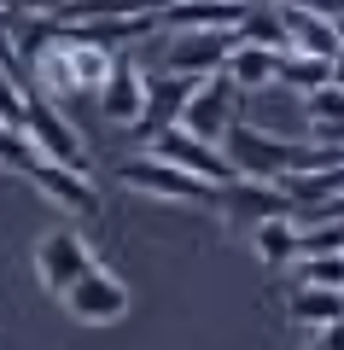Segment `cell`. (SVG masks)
Wrapping results in <instances>:
<instances>
[{
    "label": "cell",
    "mask_w": 344,
    "mask_h": 350,
    "mask_svg": "<svg viewBox=\"0 0 344 350\" xmlns=\"http://www.w3.org/2000/svg\"><path fill=\"white\" fill-rule=\"evenodd\" d=\"M111 64H117V47H105V41H82V36H70V29H59V36L41 47V59H36V88L53 94V100L99 94V82L111 76Z\"/></svg>",
    "instance_id": "obj_1"
},
{
    "label": "cell",
    "mask_w": 344,
    "mask_h": 350,
    "mask_svg": "<svg viewBox=\"0 0 344 350\" xmlns=\"http://www.w3.org/2000/svg\"><path fill=\"white\" fill-rule=\"evenodd\" d=\"M222 146H228V158H234L239 175H251V181H286V175L297 170V158H304L309 140L274 135V129H257V123H246V117H234V129L222 135Z\"/></svg>",
    "instance_id": "obj_2"
},
{
    "label": "cell",
    "mask_w": 344,
    "mask_h": 350,
    "mask_svg": "<svg viewBox=\"0 0 344 350\" xmlns=\"http://www.w3.org/2000/svg\"><path fill=\"white\" fill-rule=\"evenodd\" d=\"M123 187L146 193V199H170V204H216V181H198V175L175 170L170 158H158V152H135V158H123Z\"/></svg>",
    "instance_id": "obj_3"
},
{
    "label": "cell",
    "mask_w": 344,
    "mask_h": 350,
    "mask_svg": "<svg viewBox=\"0 0 344 350\" xmlns=\"http://www.w3.org/2000/svg\"><path fill=\"white\" fill-rule=\"evenodd\" d=\"M146 152L170 158L175 170L198 175V181H216V187L239 181V170H234V158H228V146H222V140L193 135V129H181V123H175V129H163V135H152V140H146Z\"/></svg>",
    "instance_id": "obj_4"
},
{
    "label": "cell",
    "mask_w": 344,
    "mask_h": 350,
    "mask_svg": "<svg viewBox=\"0 0 344 350\" xmlns=\"http://www.w3.org/2000/svg\"><path fill=\"white\" fill-rule=\"evenodd\" d=\"M24 135L36 140V152H47V158H59V163H70V170H82V175H88V140L76 135L70 123H64V111L53 105V94H41V88H29Z\"/></svg>",
    "instance_id": "obj_5"
},
{
    "label": "cell",
    "mask_w": 344,
    "mask_h": 350,
    "mask_svg": "<svg viewBox=\"0 0 344 350\" xmlns=\"http://www.w3.org/2000/svg\"><path fill=\"white\" fill-rule=\"evenodd\" d=\"M94 269H99V262H94V251H88V239L76 234V228H59V234H47L36 245V275H41V286L59 292V298L82 275H94Z\"/></svg>",
    "instance_id": "obj_6"
},
{
    "label": "cell",
    "mask_w": 344,
    "mask_h": 350,
    "mask_svg": "<svg viewBox=\"0 0 344 350\" xmlns=\"http://www.w3.org/2000/svg\"><path fill=\"white\" fill-rule=\"evenodd\" d=\"M234 117H239V82L222 70V76H204V82L193 88L181 129H193V135H204V140H222L234 129Z\"/></svg>",
    "instance_id": "obj_7"
},
{
    "label": "cell",
    "mask_w": 344,
    "mask_h": 350,
    "mask_svg": "<svg viewBox=\"0 0 344 350\" xmlns=\"http://www.w3.org/2000/svg\"><path fill=\"white\" fill-rule=\"evenodd\" d=\"M29 181H36V187L47 193L59 211L82 216V222H94V216H99V187L88 181L82 170H70V163L47 158V152H36V163H29Z\"/></svg>",
    "instance_id": "obj_8"
},
{
    "label": "cell",
    "mask_w": 344,
    "mask_h": 350,
    "mask_svg": "<svg viewBox=\"0 0 344 350\" xmlns=\"http://www.w3.org/2000/svg\"><path fill=\"white\" fill-rule=\"evenodd\" d=\"M234 29H181V36L163 47V70L181 76H222L228 70V53H234Z\"/></svg>",
    "instance_id": "obj_9"
},
{
    "label": "cell",
    "mask_w": 344,
    "mask_h": 350,
    "mask_svg": "<svg viewBox=\"0 0 344 350\" xmlns=\"http://www.w3.org/2000/svg\"><path fill=\"white\" fill-rule=\"evenodd\" d=\"M216 204L234 216V222H246V228L269 222V216H297V199L286 193V181H251V175L228 181V187L216 193Z\"/></svg>",
    "instance_id": "obj_10"
},
{
    "label": "cell",
    "mask_w": 344,
    "mask_h": 350,
    "mask_svg": "<svg viewBox=\"0 0 344 350\" xmlns=\"http://www.w3.org/2000/svg\"><path fill=\"white\" fill-rule=\"evenodd\" d=\"M146 88H152V76L140 70L135 59H123L117 53V64H111V76L99 82V117L105 123H117V129H135L140 123V111H146Z\"/></svg>",
    "instance_id": "obj_11"
},
{
    "label": "cell",
    "mask_w": 344,
    "mask_h": 350,
    "mask_svg": "<svg viewBox=\"0 0 344 350\" xmlns=\"http://www.w3.org/2000/svg\"><path fill=\"white\" fill-rule=\"evenodd\" d=\"M64 310H70L82 327H111V321L129 315V286L111 280L105 269H94V275H82L70 292H64Z\"/></svg>",
    "instance_id": "obj_12"
},
{
    "label": "cell",
    "mask_w": 344,
    "mask_h": 350,
    "mask_svg": "<svg viewBox=\"0 0 344 350\" xmlns=\"http://www.w3.org/2000/svg\"><path fill=\"white\" fill-rule=\"evenodd\" d=\"M198 82H204V76H181V70L152 76V88H146V111H140L135 135L152 140V135H163V129H175V123L187 117V100H193V88H198Z\"/></svg>",
    "instance_id": "obj_13"
},
{
    "label": "cell",
    "mask_w": 344,
    "mask_h": 350,
    "mask_svg": "<svg viewBox=\"0 0 344 350\" xmlns=\"http://www.w3.org/2000/svg\"><path fill=\"white\" fill-rule=\"evenodd\" d=\"M251 0H163V29H239Z\"/></svg>",
    "instance_id": "obj_14"
},
{
    "label": "cell",
    "mask_w": 344,
    "mask_h": 350,
    "mask_svg": "<svg viewBox=\"0 0 344 350\" xmlns=\"http://www.w3.org/2000/svg\"><path fill=\"white\" fill-rule=\"evenodd\" d=\"M286 29H292V53H315V59H339L344 29L332 12H309V6H280Z\"/></svg>",
    "instance_id": "obj_15"
},
{
    "label": "cell",
    "mask_w": 344,
    "mask_h": 350,
    "mask_svg": "<svg viewBox=\"0 0 344 350\" xmlns=\"http://www.w3.org/2000/svg\"><path fill=\"white\" fill-rule=\"evenodd\" d=\"M280 64H286V53L257 47V41H234V53H228V76L239 82V94H269V88H280Z\"/></svg>",
    "instance_id": "obj_16"
},
{
    "label": "cell",
    "mask_w": 344,
    "mask_h": 350,
    "mask_svg": "<svg viewBox=\"0 0 344 350\" xmlns=\"http://www.w3.org/2000/svg\"><path fill=\"white\" fill-rule=\"evenodd\" d=\"M286 315H292L297 327H321V333H327V327L344 321V292L339 286H304V280H297V286L286 292Z\"/></svg>",
    "instance_id": "obj_17"
},
{
    "label": "cell",
    "mask_w": 344,
    "mask_h": 350,
    "mask_svg": "<svg viewBox=\"0 0 344 350\" xmlns=\"http://www.w3.org/2000/svg\"><path fill=\"white\" fill-rule=\"evenodd\" d=\"M251 245H257L263 269H286V262L304 257V228H297L292 216H269V222L251 228Z\"/></svg>",
    "instance_id": "obj_18"
},
{
    "label": "cell",
    "mask_w": 344,
    "mask_h": 350,
    "mask_svg": "<svg viewBox=\"0 0 344 350\" xmlns=\"http://www.w3.org/2000/svg\"><path fill=\"white\" fill-rule=\"evenodd\" d=\"M234 36H239V41H257V47H274V53H292V29H286L280 0H274V6L251 0V6H246V24H239Z\"/></svg>",
    "instance_id": "obj_19"
},
{
    "label": "cell",
    "mask_w": 344,
    "mask_h": 350,
    "mask_svg": "<svg viewBox=\"0 0 344 350\" xmlns=\"http://www.w3.org/2000/svg\"><path fill=\"white\" fill-rule=\"evenodd\" d=\"M321 82H332V59H315V53H286V64H280V88H286V94H315Z\"/></svg>",
    "instance_id": "obj_20"
},
{
    "label": "cell",
    "mask_w": 344,
    "mask_h": 350,
    "mask_svg": "<svg viewBox=\"0 0 344 350\" xmlns=\"http://www.w3.org/2000/svg\"><path fill=\"white\" fill-rule=\"evenodd\" d=\"M297 280L304 286H339L344 292V251H309V257H297Z\"/></svg>",
    "instance_id": "obj_21"
},
{
    "label": "cell",
    "mask_w": 344,
    "mask_h": 350,
    "mask_svg": "<svg viewBox=\"0 0 344 350\" xmlns=\"http://www.w3.org/2000/svg\"><path fill=\"white\" fill-rule=\"evenodd\" d=\"M0 163H6V170H18V175H29V163H36V140H29L24 129L0 123Z\"/></svg>",
    "instance_id": "obj_22"
},
{
    "label": "cell",
    "mask_w": 344,
    "mask_h": 350,
    "mask_svg": "<svg viewBox=\"0 0 344 350\" xmlns=\"http://www.w3.org/2000/svg\"><path fill=\"white\" fill-rule=\"evenodd\" d=\"M163 0H76L70 18H123V12H158Z\"/></svg>",
    "instance_id": "obj_23"
},
{
    "label": "cell",
    "mask_w": 344,
    "mask_h": 350,
    "mask_svg": "<svg viewBox=\"0 0 344 350\" xmlns=\"http://www.w3.org/2000/svg\"><path fill=\"white\" fill-rule=\"evenodd\" d=\"M332 117H344V88L321 82L315 94H309V123H332Z\"/></svg>",
    "instance_id": "obj_24"
},
{
    "label": "cell",
    "mask_w": 344,
    "mask_h": 350,
    "mask_svg": "<svg viewBox=\"0 0 344 350\" xmlns=\"http://www.w3.org/2000/svg\"><path fill=\"white\" fill-rule=\"evenodd\" d=\"M18 12H64V0H18Z\"/></svg>",
    "instance_id": "obj_25"
},
{
    "label": "cell",
    "mask_w": 344,
    "mask_h": 350,
    "mask_svg": "<svg viewBox=\"0 0 344 350\" xmlns=\"http://www.w3.org/2000/svg\"><path fill=\"white\" fill-rule=\"evenodd\" d=\"M327 350H344V321H339V327H327Z\"/></svg>",
    "instance_id": "obj_26"
},
{
    "label": "cell",
    "mask_w": 344,
    "mask_h": 350,
    "mask_svg": "<svg viewBox=\"0 0 344 350\" xmlns=\"http://www.w3.org/2000/svg\"><path fill=\"white\" fill-rule=\"evenodd\" d=\"M332 82L344 88V47H339V59H332Z\"/></svg>",
    "instance_id": "obj_27"
},
{
    "label": "cell",
    "mask_w": 344,
    "mask_h": 350,
    "mask_svg": "<svg viewBox=\"0 0 344 350\" xmlns=\"http://www.w3.org/2000/svg\"><path fill=\"white\" fill-rule=\"evenodd\" d=\"M0 12H18V0H0Z\"/></svg>",
    "instance_id": "obj_28"
},
{
    "label": "cell",
    "mask_w": 344,
    "mask_h": 350,
    "mask_svg": "<svg viewBox=\"0 0 344 350\" xmlns=\"http://www.w3.org/2000/svg\"><path fill=\"white\" fill-rule=\"evenodd\" d=\"M309 350H327V338H321V345H309Z\"/></svg>",
    "instance_id": "obj_29"
},
{
    "label": "cell",
    "mask_w": 344,
    "mask_h": 350,
    "mask_svg": "<svg viewBox=\"0 0 344 350\" xmlns=\"http://www.w3.org/2000/svg\"><path fill=\"white\" fill-rule=\"evenodd\" d=\"M70 6H76V0H64V12H70Z\"/></svg>",
    "instance_id": "obj_30"
}]
</instances>
